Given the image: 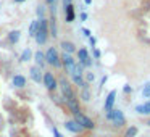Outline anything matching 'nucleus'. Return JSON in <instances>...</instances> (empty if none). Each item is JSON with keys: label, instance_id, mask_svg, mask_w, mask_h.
Here are the masks:
<instances>
[{"label": "nucleus", "instance_id": "1", "mask_svg": "<svg viewBox=\"0 0 150 137\" xmlns=\"http://www.w3.org/2000/svg\"><path fill=\"white\" fill-rule=\"evenodd\" d=\"M49 20H45V18H40L39 20V28H37L36 34H34V39H36V42L39 44V45H44V44L47 42V39H49Z\"/></svg>", "mask_w": 150, "mask_h": 137}, {"label": "nucleus", "instance_id": "2", "mask_svg": "<svg viewBox=\"0 0 150 137\" xmlns=\"http://www.w3.org/2000/svg\"><path fill=\"white\" fill-rule=\"evenodd\" d=\"M45 63L50 66H53V68H60V66H62V58H60V55H58L55 47H50L45 52Z\"/></svg>", "mask_w": 150, "mask_h": 137}, {"label": "nucleus", "instance_id": "3", "mask_svg": "<svg viewBox=\"0 0 150 137\" xmlns=\"http://www.w3.org/2000/svg\"><path fill=\"white\" fill-rule=\"evenodd\" d=\"M107 119L111 121L116 127L124 126V123H126V118H124L123 111H121V110H115V108H113V110H110V111H107Z\"/></svg>", "mask_w": 150, "mask_h": 137}, {"label": "nucleus", "instance_id": "4", "mask_svg": "<svg viewBox=\"0 0 150 137\" xmlns=\"http://www.w3.org/2000/svg\"><path fill=\"white\" fill-rule=\"evenodd\" d=\"M62 66H65V69H66V73H68L69 76L74 73V68H76V61H74V58H73V55L71 53H63L62 56Z\"/></svg>", "mask_w": 150, "mask_h": 137}, {"label": "nucleus", "instance_id": "5", "mask_svg": "<svg viewBox=\"0 0 150 137\" xmlns=\"http://www.w3.org/2000/svg\"><path fill=\"white\" fill-rule=\"evenodd\" d=\"M42 82H44V85H45V89H47L49 92H53L57 87H58V81H57V78L52 74V73H49V71L44 73Z\"/></svg>", "mask_w": 150, "mask_h": 137}, {"label": "nucleus", "instance_id": "6", "mask_svg": "<svg viewBox=\"0 0 150 137\" xmlns=\"http://www.w3.org/2000/svg\"><path fill=\"white\" fill-rule=\"evenodd\" d=\"M58 85H60V89H62V94H63V98H73V97H76L74 95V92H73V87H71V84H69L68 81H66L65 78H62L58 81Z\"/></svg>", "mask_w": 150, "mask_h": 137}, {"label": "nucleus", "instance_id": "7", "mask_svg": "<svg viewBox=\"0 0 150 137\" xmlns=\"http://www.w3.org/2000/svg\"><path fill=\"white\" fill-rule=\"evenodd\" d=\"M74 119L78 121V123L81 124V126L84 127V129H94V127H95L94 121H92L89 116H86L84 113H78V114H74Z\"/></svg>", "mask_w": 150, "mask_h": 137}, {"label": "nucleus", "instance_id": "8", "mask_svg": "<svg viewBox=\"0 0 150 137\" xmlns=\"http://www.w3.org/2000/svg\"><path fill=\"white\" fill-rule=\"evenodd\" d=\"M78 58H79V63H81L84 68H89L92 65V58L89 56V52L86 49H79L78 50Z\"/></svg>", "mask_w": 150, "mask_h": 137}, {"label": "nucleus", "instance_id": "9", "mask_svg": "<svg viewBox=\"0 0 150 137\" xmlns=\"http://www.w3.org/2000/svg\"><path fill=\"white\" fill-rule=\"evenodd\" d=\"M65 127L69 131V132H73V134H81L82 131H84V127H82L76 119H68L65 123Z\"/></svg>", "mask_w": 150, "mask_h": 137}, {"label": "nucleus", "instance_id": "10", "mask_svg": "<svg viewBox=\"0 0 150 137\" xmlns=\"http://www.w3.org/2000/svg\"><path fill=\"white\" fill-rule=\"evenodd\" d=\"M65 103H66V107H68V110L71 111L73 114H78V113H81V107H79V100L76 97H73V98H66L65 100Z\"/></svg>", "mask_w": 150, "mask_h": 137}, {"label": "nucleus", "instance_id": "11", "mask_svg": "<svg viewBox=\"0 0 150 137\" xmlns=\"http://www.w3.org/2000/svg\"><path fill=\"white\" fill-rule=\"evenodd\" d=\"M29 76H31V79H33L34 82L40 84V82H42V78H44L42 68H39V66H33V68L29 69Z\"/></svg>", "mask_w": 150, "mask_h": 137}, {"label": "nucleus", "instance_id": "12", "mask_svg": "<svg viewBox=\"0 0 150 137\" xmlns=\"http://www.w3.org/2000/svg\"><path fill=\"white\" fill-rule=\"evenodd\" d=\"M74 18H76L74 5H73V4L66 5V7H65V20H66V23H73V21H74Z\"/></svg>", "mask_w": 150, "mask_h": 137}, {"label": "nucleus", "instance_id": "13", "mask_svg": "<svg viewBox=\"0 0 150 137\" xmlns=\"http://www.w3.org/2000/svg\"><path fill=\"white\" fill-rule=\"evenodd\" d=\"M115 98H116V90H111L110 94L107 95V100H105V111L113 110V107H115Z\"/></svg>", "mask_w": 150, "mask_h": 137}, {"label": "nucleus", "instance_id": "14", "mask_svg": "<svg viewBox=\"0 0 150 137\" xmlns=\"http://www.w3.org/2000/svg\"><path fill=\"white\" fill-rule=\"evenodd\" d=\"M34 61H36V66H39V68H42L44 65H45V53H42L39 50V52L34 53Z\"/></svg>", "mask_w": 150, "mask_h": 137}, {"label": "nucleus", "instance_id": "15", "mask_svg": "<svg viewBox=\"0 0 150 137\" xmlns=\"http://www.w3.org/2000/svg\"><path fill=\"white\" fill-rule=\"evenodd\" d=\"M60 47L63 49V52H66V53H74L76 52V45L73 42H68V40H63L62 44H60Z\"/></svg>", "mask_w": 150, "mask_h": 137}, {"label": "nucleus", "instance_id": "16", "mask_svg": "<svg viewBox=\"0 0 150 137\" xmlns=\"http://www.w3.org/2000/svg\"><path fill=\"white\" fill-rule=\"evenodd\" d=\"M13 85L15 87H18V89H21V87H24V85H26V78H24V76H21V74H16L13 78Z\"/></svg>", "mask_w": 150, "mask_h": 137}, {"label": "nucleus", "instance_id": "17", "mask_svg": "<svg viewBox=\"0 0 150 137\" xmlns=\"http://www.w3.org/2000/svg\"><path fill=\"white\" fill-rule=\"evenodd\" d=\"M20 37H21V31H18V29L8 32V40H10L11 44H16L18 40H20Z\"/></svg>", "mask_w": 150, "mask_h": 137}, {"label": "nucleus", "instance_id": "18", "mask_svg": "<svg viewBox=\"0 0 150 137\" xmlns=\"http://www.w3.org/2000/svg\"><path fill=\"white\" fill-rule=\"evenodd\" d=\"M136 111L140 114H150V102H147V103H144V105H137Z\"/></svg>", "mask_w": 150, "mask_h": 137}, {"label": "nucleus", "instance_id": "19", "mask_svg": "<svg viewBox=\"0 0 150 137\" xmlns=\"http://www.w3.org/2000/svg\"><path fill=\"white\" fill-rule=\"evenodd\" d=\"M71 79H73V82H74L76 85H79L81 89H84V87H87V82L82 79V76H78V74H73L71 76Z\"/></svg>", "mask_w": 150, "mask_h": 137}, {"label": "nucleus", "instance_id": "20", "mask_svg": "<svg viewBox=\"0 0 150 137\" xmlns=\"http://www.w3.org/2000/svg\"><path fill=\"white\" fill-rule=\"evenodd\" d=\"M33 55H34V53L31 52L29 49H24V50H23V53L20 55V61H21V63H26V61H29V60L33 58Z\"/></svg>", "mask_w": 150, "mask_h": 137}, {"label": "nucleus", "instance_id": "21", "mask_svg": "<svg viewBox=\"0 0 150 137\" xmlns=\"http://www.w3.org/2000/svg\"><path fill=\"white\" fill-rule=\"evenodd\" d=\"M49 28H50V34L53 37H57V23H55V15H52V20L49 21Z\"/></svg>", "mask_w": 150, "mask_h": 137}, {"label": "nucleus", "instance_id": "22", "mask_svg": "<svg viewBox=\"0 0 150 137\" xmlns=\"http://www.w3.org/2000/svg\"><path fill=\"white\" fill-rule=\"evenodd\" d=\"M37 28H39V20H36V21H33V23H31V26H29V36L31 37H34Z\"/></svg>", "mask_w": 150, "mask_h": 137}, {"label": "nucleus", "instance_id": "23", "mask_svg": "<svg viewBox=\"0 0 150 137\" xmlns=\"http://www.w3.org/2000/svg\"><path fill=\"white\" fill-rule=\"evenodd\" d=\"M136 136H137V127H136V126L127 127V131H126V134H124V137H136Z\"/></svg>", "mask_w": 150, "mask_h": 137}, {"label": "nucleus", "instance_id": "24", "mask_svg": "<svg viewBox=\"0 0 150 137\" xmlns=\"http://www.w3.org/2000/svg\"><path fill=\"white\" fill-rule=\"evenodd\" d=\"M81 98H82V102H89V100H91V92H89V89H87V87L82 89V92H81Z\"/></svg>", "mask_w": 150, "mask_h": 137}, {"label": "nucleus", "instance_id": "25", "mask_svg": "<svg viewBox=\"0 0 150 137\" xmlns=\"http://www.w3.org/2000/svg\"><path fill=\"white\" fill-rule=\"evenodd\" d=\"M142 95H144V97H145V98H149V97H150V84H145V85H144Z\"/></svg>", "mask_w": 150, "mask_h": 137}, {"label": "nucleus", "instance_id": "26", "mask_svg": "<svg viewBox=\"0 0 150 137\" xmlns=\"http://www.w3.org/2000/svg\"><path fill=\"white\" fill-rule=\"evenodd\" d=\"M37 16L44 18V5H40V7H37Z\"/></svg>", "mask_w": 150, "mask_h": 137}, {"label": "nucleus", "instance_id": "27", "mask_svg": "<svg viewBox=\"0 0 150 137\" xmlns=\"http://www.w3.org/2000/svg\"><path fill=\"white\" fill-rule=\"evenodd\" d=\"M86 78H87V82H92L95 79V76L92 74V73H87V74H86Z\"/></svg>", "mask_w": 150, "mask_h": 137}, {"label": "nucleus", "instance_id": "28", "mask_svg": "<svg viewBox=\"0 0 150 137\" xmlns=\"http://www.w3.org/2000/svg\"><path fill=\"white\" fill-rule=\"evenodd\" d=\"M52 131H53V137H63V134H60V131L57 127H53Z\"/></svg>", "mask_w": 150, "mask_h": 137}, {"label": "nucleus", "instance_id": "29", "mask_svg": "<svg viewBox=\"0 0 150 137\" xmlns=\"http://www.w3.org/2000/svg\"><path fill=\"white\" fill-rule=\"evenodd\" d=\"M82 34H84L86 37H91V31H89V29H86V28L82 29Z\"/></svg>", "mask_w": 150, "mask_h": 137}, {"label": "nucleus", "instance_id": "30", "mask_svg": "<svg viewBox=\"0 0 150 137\" xmlns=\"http://www.w3.org/2000/svg\"><path fill=\"white\" fill-rule=\"evenodd\" d=\"M123 92H124V94H129V92H131V87H129V85H124V87H123Z\"/></svg>", "mask_w": 150, "mask_h": 137}, {"label": "nucleus", "instance_id": "31", "mask_svg": "<svg viewBox=\"0 0 150 137\" xmlns=\"http://www.w3.org/2000/svg\"><path fill=\"white\" fill-rule=\"evenodd\" d=\"M94 56H95V58H100V50L95 49V50H94Z\"/></svg>", "mask_w": 150, "mask_h": 137}, {"label": "nucleus", "instance_id": "32", "mask_svg": "<svg viewBox=\"0 0 150 137\" xmlns=\"http://www.w3.org/2000/svg\"><path fill=\"white\" fill-rule=\"evenodd\" d=\"M69 4H73V0H63V8H65L66 5H69Z\"/></svg>", "mask_w": 150, "mask_h": 137}, {"label": "nucleus", "instance_id": "33", "mask_svg": "<svg viewBox=\"0 0 150 137\" xmlns=\"http://www.w3.org/2000/svg\"><path fill=\"white\" fill-rule=\"evenodd\" d=\"M87 20V13H81V21H86Z\"/></svg>", "mask_w": 150, "mask_h": 137}, {"label": "nucleus", "instance_id": "34", "mask_svg": "<svg viewBox=\"0 0 150 137\" xmlns=\"http://www.w3.org/2000/svg\"><path fill=\"white\" fill-rule=\"evenodd\" d=\"M89 42H91V45H95V39H94V37H89Z\"/></svg>", "mask_w": 150, "mask_h": 137}, {"label": "nucleus", "instance_id": "35", "mask_svg": "<svg viewBox=\"0 0 150 137\" xmlns=\"http://www.w3.org/2000/svg\"><path fill=\"white\" fill-rule=\"evenodd\" d=\"M45 4H49V5H52V4H55V0H45Z\"/></svg>", "mask_w": 150, "mask_h": 137}, {"label": "nucleus", "instance_id": "36", "mask_svg": "<svg viewBox=\"0 0 150 137\" xmlns=\"http://www.w3.org/2000/svg\"><path fill=\"white\" fill-rule=\"evenodd\" d=\"M91 2H92V0H84V4H86V5H91Z\"/></svg>", "mask_w": 150, "mask_h": 137}, {"label": "nucleus", "instance_id": "37", "mask_svg": "<svg viewBox=\"0 0 150 137\" xmlns=\"http://www.w3.org/2000/svg\"><path fill=\"white\" fill-rule=\"evenodd\" d=\"M15 4H21V2H24V0H13Z\"/></svg>", "mask_w": 150, "mask_h": 137}, {"label": "nucleus", "instance_id": "38", "mask_svg": "<svg viewBox=\"0 0 150 137\" xmlns=\"http://www.w3.org/2000/svg\"><path fill=\"white\" fill-rule=\"evenodd\" d=\"M147 126H150V119H149V121H147Z\"/></svg>", "mask_w": 150, "mask_h": 137}]
</instances>
